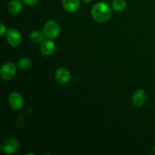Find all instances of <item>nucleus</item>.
<instances>
[{
    "label": "nucleus",
    "instance_id": "11",
    "mask_svg": "<svg viewBox=\"0 0 155 155\" xmlns=\"http://www.w3.org/2000/svg\"><path fill=\"white\" fill-rule=\"evenodd\" d=\"M22 3L19 0H12L8 4V10L11 14L16 15L22 10Z\"/></svg>",
    "mask_w": 155,
    "mask_h": 155
},
{
    "label": "nucleus",
    "instance_id": "12",
    "mask_svg": "<svg viewBox=\"0 0 155 155\" xmlns=\"http://www.w3.org/2000/svg\"><path fill=\"white\" fill-rule=\"evenodd\" d=\"M30 39L33 42L41 44L46 39V36L44 34L43 31L42 32L40 30H34L30 34Z\"/></svg>",
    "mask_w": 155,
    "mask_h": 155
},
{
    "label": "nucleus",
    "instance_id": "3",
    "mask_svg": "<svg viewBox=\"0 0 155 155\" xmlns=\"http://www.w3.org/2000/svg\"><path fill=\"white\" fill-rule=\"evenodd\" d=\"M17 67L13 63H6L2 65L0 70V77L5 81L12 80L16 75Z\"/></svg>",
    "mask_w": 155,
    "mask_h": 155
},
{
    "label": "nucleus",
    "instance_id": "1",
    "mask_svg": "<svg viewBox=\"0 0 155 155\" xmlns=\"http://www.w3.org/2000/svg\"><path fill=\"white\" fill-rule=\"evenodd\" d=\"M92 16L98 23L107 22L111 15L110 5L105 2H99L93 5L92 8Z\"/></svg>",
    "mask_w": 155,
    "mask_h": 155
},
{
    "label": "nucleus",
    "instance_id": "9",
    "mask_svg": "<svg viewBox=\"0 0 155 155\" xmlns=\"http://www.w3.org/2000/svg\"><path fill=\"white\" fill-rule=\"evenodd\" d=\"M54 49H55V44L50 39H45L40 44L41 53L44 55H51L54 53Z\"/></svg>",
    "mask_w": 155,
    "mask_h": 155
},
{
    "label": "nucleus",
    "instance_id": "13",
    "mask_svg": "<svg viewBox=\"0 0 155 155\" xmlns=\"http://www.w3.org/2000/svg\"><path fill=\"white\" fill-rule=\"evenodd\" d=\"M111 6L116 12H123L127 7V2L125 0H113Z\"/></svg>",
    "mask_w": 155,
    "mask_h": 155
},
{
    "label": "nucleus",
    "instance_id": "5",
    "mask_svg": "<svg viewBox=\"0 0 155 155\" xmlns=\"http://www.w3.org/2000/svg\"><path fill=\"white\" fill-rule=\"evenodd\" d=\"M6 39L9 45L13 47L19 46L22 42V36L21 33L15 28L8 29L6 33Z\"/></svg>",
    "mask_w": 155,
    "mask_h": 155
},
{
    "label": "nucleus",
    "instance_id": "18",
    "mask_svg": "<svg viewBox=\"0 0 155 155\" xmlns=\"http://www.w3.org/2000/svg\"><path fill=\"white\" fill-rule=\"evenodd\" d=\"M153 152H154L155 154V145L154 146V148H153Z\"/></svg>",
    "mask_w": 155,
    "mask_h": 155
},
{
    "label": "nucleus",
    "instance_id": "17",
    "mask_svg": "<svg viewBox=\"0 0 155 155\" xmlns=\"http://www.w3.org/2000/svg\"><path fill=\"white\" fill-rule=\"evenodd\" d=\"M82 1L85 2H89L92 1V0H82Z\"/></svg>",
    "mask_w": 155,
    "mask_h": 155
},
{
    "label": "nucleus",
    "instance_id": "8",
    "mask_svg": "<svg viewBox=\"0 0 155 155\" xmlns=\"http://www.w3.org/2000/svg\"><path fill=\"white\" fill-rule=\"evenodd\" d=\"M147 99L146 92L144 89H138L133 94L132 98V103L136 107H141L143 106Z\"/></svg>",
    "mask_w": 155,
    "mask_h": 155
},
{
    "label": "nucleus",
    "instance_id": "6",
    "mask_svg": "<svg viewBox=\"0 0 155 155\" xmlns=\"http://www.w3.org/2000/svg\"><path fill=\"white\" fill-rule=\"evenodd\" d=\"M8 101L9 107L15 110H21L24 104L23 96L19 93V92H12V93L9 95Z\"/></svg>",
    "mask_w": 155,
    "mask_h": 155
},
{
    "label": "nucleus",
    "instance_id": "16",
    "mask_svg": "<svg viewBox=\"0 0 155 155\" xmlns=\"http://www.w3.org/2000/svg\"><path fill=\"white\" fill-rule=\"evenodd\" d=\"M7 29H6V27L3 24H0V36H4L5 34H6L7 33Z\"/></svg>",
    "mask_w": 155,
    "mask_h": 155
},
{
    "label": "nucleus",
    "instance_id": "15",
    "mask_svg": "<svg viewBox=\"0 0 155 155\" xmlns=\"http://www.w3.org/2000/svg\"><path fill=\"white\" fill-rule=\"evenodd\" d=\"M22 1L23 2L25 5H27L33 6L35 5L36 4H37L38 2H39V0H22Z\"/></svg>",
    "mask_w": 155,
    "mask_h": 155
},
{
    "label": "nucleus",
    "instance_id": "4",
    "mask_svg": "<svg viewBox=\"0 0 155 155\" xmlns=\"http://www.w3.org/2000/svg\"><path fill=\"white\" fill-rule=\"evenodd\" d=\"M19 146L20 143L18 139L14 137H9L3 142L1 148L5 154H12L18 151Z\"/></svg>",
    "mask_w": 155,
    "mask_h": 155
},
{
    "label": "nucleus",
    "instance_id": "7",
    "mask_svg": "<svg viewBox=\"0 0 155 155\" xmlns=\"http://www.w3.org/2000/svg\"><path fill=\"white\" fill-rule=\"evenodd\" d=\"M54 77L56 80L61 84H66L71 80V73L67 68H59L54 73Z\"/></svg>",
    "mask_w": 155,
    "mask_h": 155
},
{
    "label": "nucleus",
    "instance_id": "2",
    "mask_svg": "<svg viewBox=\"0 0 155 155\" xmlns=\"http://www.w3.org/2000/svg\"><path fill=\"white\" fill-rule=\"evenodd\" d=\"M43 33L47 39H55L61 33L60 24L54 20H49L44 25Z\"/></svg>",
    "mask_w": 155,
    "mask_h": 155
},
{
    "label": "nucleus",
    "instance_id": "14",
    "mask_svg": "<svg viewBox=\"0 0 155 155\" xmlns=\"http://www.w3.org/2000/svg\"><path fill=\"white\" fill-rule=\"evenodd\" d=\"M32 65V61L28 58H22L18 61V68L21 70H27Z\"/></svg>",
    "mask_w": 155,
    "mask_h": 155
},
{
    "label": "nucleus",
    "instance_id": "10",
    "mask_svg": "<svg viewBox=\"0 0 155 155\" xmlns=\"http://www.w3.org/2000/svg\"><path fill=\"white\" fill-rule=\"evenodd\" d=\"M61 4L64 9L70 13L77 12L80 6V0H61Z\"/></svg>",
    "mask_w": 155,
    "mask_h": 155
}]
</instances>
